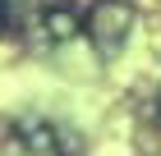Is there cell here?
<instances>
[{"instance_id": "6da1fadb", "label": "cell", "mask_w": 161, "mask_h": 156, "mask_svg": "<svg viewBox=\"0 0 161 156\" xmlns=\"http://www.w3.org/2000/svg\"><path fill=\"white\" fill-rule=\"evenodd\" d=\"M14 143L28 156H78L83 152V138L74 129H64L55 120H42V115H23L14 120Z\"/></svg>"}, {"instance_id": "7a4b0ae2", "label": "cell", "mask_w": 161, "mask_h": 156, "mask_svg": "<svg viewBox=\"0 0 161 156\" xmlns=\"http://www.w3.org/2000/svg\"><path fill=\"white\" fill-rule=\"evenodd\" d=\"M129 28H134L129 0H101L97 9L87 14V32H92V41H97L101 55H115V51L129 41Z\"/></svg>"}, {"instance_id": "3957f363", "label": "cell", "mask_w": 161, "mask_h": 156, "mask_svg": "<svg viewBox=\"0 0 161 156\" xmlns=\"http://www.w3.org/2000/svg\"><path fill=\"white\" fill-rule=\"evenodd\" d=\"M37 28L51 37V41H69V37L78 32V14L69 9V5H46L42 19H37Z\"/></svg>"}, {"instance_id": "277c9868", "label": "cell", "mask_w": 161, "mask_h": 156, "mask_svg": "<svg viewBox=\"0 0 161 156\" xmlns=\"http://www.w3.org/2000/svg\"><path fill=\"white\" fill-rule=\"evenodd\" d=\"M9 28H14V14H9V5H5V0H0V37L9 32Z\"/></svg>"}]
</instances>
